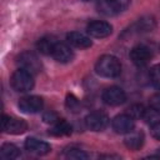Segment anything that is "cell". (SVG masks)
<instances>
[{"instance_id":"cell-1","label":"cell","mask_w":160,"mask_h":160,"mask_svg":"<svg viewBox=\"0 0 160 160\" xmlns=\"http://www.w3.org/2000/svg\"><path fill=\"white\" fill-rule=\"evenodd\" d=\"M95 70L100 76L104 78H116L121 71V64L118 58L112 55H102L99 58Z\"/></svg>"},{"instance_id":"cell-2","label":"cell","mask_w":160,"mask_h":160,"mask_svg":"<svg viewBox=\"0 0 160 160\" xmlns=\"http://www.w3.org/2000/svg\"><path fill=\"white\" fill-rule=\"evenodd\" d=\"M11 85L16 91H20V92L30 91L34 88L32 74H30L24 69L16 70L11 76Z\"/></svg>"},{"instance_id":"cell-3","label":"cell","mask_w":160,"mask_h":160,"mask_svg":"<svg viewBox=\"0 0 160 160\" xmlns=\"http://www.w3.org/2000/svg\"><path fill=\"white\" fill-rule=\"evenodd\" d=\"M130 5V0H100L98 9L104 15H115L124 11Z\"/></svg>"},{"instance_id":"cell-4","label":"cell","mask_w":160,"mask_h":160,"mask_svg":"<svg viewBox=\"0 0 160 160\" xmlns=\"http://www.w3.org/2000/svg\"><path fill=\"white\" fill-rule=\"evenodd\" d=\"M18 62L20 65V69H24L32 75L38 74L41 70V62L39 58L34 52H30V51L21 52L18 58Z\"/></svg>"},{"instance_id":"cell-5","label":"cell","mask_w":160,"mask_h":160,"mask_svg":"<svg viewBox=\"0 0 160 160\" xmlns=\"http://www.w3.org/2000/svg\"><path fill=\"white\" fill-rule=\"evenodd\" d=\"M85 124L92 131H101L108 126L109 118L102 111H92L85 118Z\"/></svg>"},{"instance_id":"cell-6","label":"cell","mask_w":160,"mask_h":160,"mask_svg":"<svg viewBox=\"0 0 160 160\" xmlns=\"http://www.w3.org/2000/svg\"><path fill=\"white\" fill-rule=\"evenodd\" d=\"M42 99L35 95L24 96L19 101V109L25 114H35L42 109Z\"/></svg>"},{"instance_id":"cell-7","label":"cell","mask_w":160,"mask_h":160,"mask_svg":"<svg viewBox=\"0 0 160 160\" xmlns=\"http://www.w3.org/2000/svg\"><path fill=\"white\" fill-rule=\"evenodd\" d=\"M1 128L9 134H22L28 130V124L21 119L9 118L4 115L1 120Z\"/></svg>"},{"instance_id":"cell-8","label":"cell","mask_w":160,"mask_h":160,"mask_svg":"<svg viewBox=\"0 0 160 160\" xmlns=\"http://www.w3.org/2000/svg\"><path fill=\"white\" fill-rule=\"evenodd\" d=\"M102 100L110 106H118L126 100V95L122 89L118 86H110L102 92Z\"/></svg>"},{"instance_id":"cell-9","label":"cell","mask_w":160,"mask_h":160,"mask_svg":"<svg viewBox=\"0 0 160 160\" xmlns=\"http://www.w3.org/2000/svg\"><path fill=\"white\" fill-rule=\"evenodd\" d=\"M135 128L134 119L129 114H121L114 118L112 129L119 134H130Z\"/></svg>"},{"instance_id":"cell-10","label":"cell","mask_w":160,"mask_h":160,"mask_svg":"<svg viewBox=\"0 0 160 160\" xmlns=\"http://www.w3.org/2000/svg\"><path fill=\"white\" fill-rule=\"evenodd\" d=\"M111 32H112V26L106 21L95 20L88 25V34L92 38L102 39V38L109 36Z\"/></svg>"},{"instance_id":"cell-11","label":"cell","mask_w":160,"mask_h":160,"mask_svg":"<svg viewBox=\"0 0 160 160\" xmlns=\"http://www.w3.org/2000/svg\"><path fill=\"white\" fill-rule=\"evenodd\" d=\"M130 59L138 66H145L151 60V51L145 45H136L130 51Z\"/></svg>"},{"instance_id":"cell-12","label":"cell","mask_w":160,"mask_h":160,"mask_svg":"<svg viewBox=\"0 0 160 160\" xmlns=\"http://www.w3.org/2000/svg\"><path fill=\"white\" fill-rule=\"evenodd\" d=\"M25 148L29 152L35 154V155H45V154L50 152V150H51V148L48 142L41 141L35 138H28L25 141Z\"/></svg>"},{"instance_id":"cell-13","label":"cell","mask_w":160,"mask_h":160,"mask_svg":"<svg viewBox=\"0 0 160 160\" xmlns=\"http://www.w3.org/2000/svg\"><path fill=\"white\" fill-rule=\"evenodd\" d=\"M51 55L54 56V59L59 62H70L74 58V54L71 51V49L66 45V44H62V42H56Z\"/></svg>"},{"instance_id":"cell-14","label":"cell","mask_w":160,"mask_h":160,"mask_svg":"<svg viewBox=\"0 0 160 160\" xmlns=\"http://www.w3.org/2000/svg\"><path fill=\"white\" fill-rule=\"evenodd\" d=\"M66 40L72 46L80 48V49H86V48H90L92 45V42H91L89 36H86V35H84L81 32H78V31L69 32L66 35Z\"/></svg>"},{"instance_id":"cell-15","label":"cell","mask_w":160,"mask_h":160,"mask_svg":"<svg viewBox=\"0 0 160 160\" xmlns=\"http://www.w3.org/2000/svg\"><path fill=\"white\" fill-rule=\"evenodd\" d=\"M49 132L52 134V135H55V136L69 135V134L71 132V125H70L68 121H65L64 119H58V120L54 122L52 128L49 130Z\"/></svg>"},{"instance_id":"cell-16","label":"cell","mask_w":160,"mask_h":160,"mask_svg":"<svg viewBox=\"0 0 160 160\" xmlns=\"http://www.w3.org/2000/svg\"><path fill=\"white\" fill-rule=\"evenodd\" d=\"M125 144L131 150H139L144 144V135L142 132H130V135L125 139Z\"/></svg>"},{"instance_id":"cell-17","label":"cell","mask_w":160,"mask_h":160,"mask_svg":"<svg viewBox=\"0 0 160 160\" xmlns=\"http://www.w3.org/2000/svg\"><path fill=\"white\" fill-rule=\"evenodd\" d=\"M56 40L52 38V36H45V38H41L38 42V49L40 50V52L42 54H51L55 45H56Z\"/></svg>"},{"instance_id":"cell-18","label":"cell","mask_w":160,"mask_h":160,"mask_svg":"<svg viewBox=\"0 0 160 160\" xmlns=\"http://www.w3.org/2000/svg\"><path fill=\"white\" fill-rule=\"evenodd\" d=\"M19 154V149L12 144H4L0 150V156L2 159H16Z\"/></svg>"},{"instance_id":"cell-19","label":"cell","mask_w":160,"mask_h":160,"mask_svg":"<svg viewBox=\"0 0 160 160\" xmlns=\"http://www.w3.org/2000/svg\"><path fill=\"white\" fill-rule=\"evenodd\" d=\"M144 114H145V108L141 104H134L129 109V115L132 119H140L144 116Z\"/></svg>"},{"instance_id":"cell-20","label":"cell","mask_w":160,"mask_h":160,"mask_svg":"<svg viewBox=\"0 0 160 160\" xmlns=\"http://www.w3.org/2000/svg\"><path fill=\"white\" fill-rule=\"evenodd\" d=\"M142 119H145V121L150 125L160 121V116H159V111H156L155 109L151 108V110H145V114L142 116Z\"/></svg>"},{"instance_id":"cell-21","label":"cell","mask_w":160,"mask_h":160,"mask_svg":"<svg viewBox=\"0 0 160 160\" xmlns=\"http://www.w3.org/2000/svg\"><path fill=\"white\" fill-rule=\"evenodd\" d=\"M150 80L152 85L158 89H160V64L155 65L150 70Z\"/></svg>"},{"instance_id":"cell-22","label":"cell","mask_w":160,"mask_h":160,"mask_svg":"<svg viewBox=\"0 0 160 160\" xmlns=\"http://www.w3.org/2000/svg\"><path fill=\"white\" fill-rule=\"evenodd\" d=\"M66 156L69 159H76V160H81V159H88V154L79 150V149H70V151L66 154Z\"/></svg>"},{"instance_id":"cell-23","label":"cell","mask_w":160,"mask_h":160,"mask_svg":"<svg viewBox=\"0 0 160 160\" xmlns=\"http://www.w3.org/2000/svg\"><path fill=\"white\" fill-rule=\"evenodd\" d=\"M66 106H68L71 111H76V110L79 109L80 104H79V101H78V99H76L75 96H72V95H68V99H66Z\"/></svg>"},{"instance_id":"cell-24","label":"cell","mask_w":160,"mask_h":160,"mask_svg":"<svg viewBox=\"0 0 160 160\" xmlns=\"http://www.w3.org/2000/svg\"><path fill=\"white\" fill-rule=\"evenodd\" d=\"M150 108H152L160 112V92H158L150 98Z\"/></svg>"},{"instance_id":"cell-25","label":"cell","mask_w":160,"mask_h":160,"mask_svg":"<svg viewBox=\"0 0 160 160\" xmlns=\"http://www.w3.org/2000/svg\"><path fill=\"white\" fill-rule=\"evenodd\" d=\"M150 126H151V135L155 139L160 140V121H158V122H155V124H152Z\"/></svg>"},{"instance_id":"cell-26","label":"cell","mask_w":160,"mask_h":160,"mask_svg":"<svg viewBox=\"0 0 160 160\" xmlns=\"http://www.w3.org/2000/svg\"><path fill=\"white\" fill-rule=\"evenodd\" d=\"M84 1H90V0H84Z\"/></svg>"}]
</instances>
